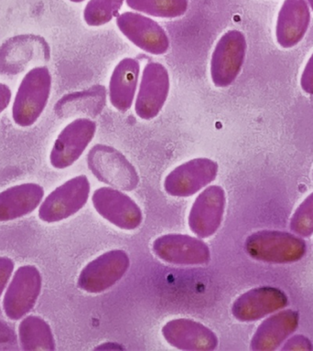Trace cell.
<instances>
[{"label": "cell", "mask_w": 313, "mask_h": 351, "mask_svg": "<svg viewBox=\"0 0 313 351\" xmlns=\"http://www.w3.org/2000/svg\"><path fill=\"white\" fill-rule=\"evenodd\" d=\"M225 193L220 186H206L196 197L189 215V226L197 237H211L224 219Z\"/></svg>", "instance_id": "cell-14"}, {"label": "cell", "mask_w": 313, "mask_h": 351, "mask_svg": "<svg viewBox=\"0 0 313 351\" xmlns=\"http://www.w3.org/2000/svg\"><path fill=\"white\" fill-rule=\"evenodd\" d=\"M12 97L10 88L7 84H0V114L10 106Z\"/></svg>", "instance_id": "cell-29"}, {"label": "cell", "mask_w": 313, "mask_h": 351, "mask_svg": "<svg viewBox=\"0 0 313 351\" xmlns=\"http://www.w3.org/2000/svg\"><path fill=\"white\" fill-rule=\"evenodd\" d=\"M51 74L40 66L27 71L16 90L12 106V118L16 125H34L48 104L51 92Z\"/></svg>", "instance_id": "cell-1"}, {"label": "cell", "mask_w": 313, "mask_h": 351, "mask_svg": "<svg viewBox=\"0 0 313 351\" xmlns=\"http://www.w3.org/2000/svg\"><path fill=\"white\" fill-rule=\"evenodd\" d=\"M299 325V315L294 310H283L272 315L258 326L251 340V350H277L297 330Z\"/></svg>", "instance_id": "cell-18"}, {"label": "cell", "mask_w": 313, "mask_h": 351, "mask_svg": "<svg viewBox=\"0 0 313 351\" xmlns=\"http://www.w3.org/2000/svg\"><path fill=\"white\" fill-rule=\"evenodd\" d=\"M87 164L93 176L111 188L132 191L139 185V174L133 165L110 145H95L88 153Z\"/></svg>", "instance_id": "cell-3"}, {"label": "cell", "mask_w": 313, "mask_h": 351, "mask_svg": "<svg viewBox=\"0 0 313 351\" xmlns=\"http://www.w3.org/2000/svg\"><path fill=\"white\" fill-rule=\"evenodd\" d=\"M153 251L159 259L177 265H206L211 258L205 241L185 234L161 236L154 241Z\"/></svg>", "instance_id": "cell-13"}, {"label": "cell", "mask_w": 313, "mask_h": 351, "mask_svg": "<svg viewBox=\"0 0 313 351\" xmlns=\"http://www.w3.org/2000/svg\"><path fill=\"white\" fill-rule=\"evenodd\" d=\"M246 36L237 29H231L220 38L211 59V78L218 88L230 86L237 78L246 60Z\"/></svg>", "instance_id": "cell-4"}, {"label": "cell", "mask_w": 313, "mask_h": 351, "mask_svg": "<svg viewBox=\"0 0 313 351\" xmlns=\"http://www.w3.org/2000/svg\"><path fill=\"white\" fill-rule=\"evenodd\" d=\"M43 287L40 271L34 265H23L15 271L5 290L3 309L11 320L26 317L35 306Z\"/></svg>", "instance_id": "cell-6"}, {"label": "cell", "mask_w": 313, "mask_h": 351, "mask_svg": "<svg viewBox=\"0 0 313 351\" xmlns=\"http://www.w3.org/2000/svg\"><path fill=\"white\" fill-rule=\"evenodd\" d=\"M140 64L134 58H124L115 66L109 82V100L121 112L133 106L139 84Z\"/></svg>", "instance_id": "cell-19"}, {"label": "cell", "mask_w": 313, "mask_h": 351, "mask_svg": "<svg viewBox=\"0 0 313 351\" xmlns=\"http://www.w3.org/2000/svg\"><path fill=\"white\" fill-rule=\"evenodd\" d=\"M310 23V11L307 0H285L277 16V43L285 49L298 45L306 34Z\"/></svg>", "instance_id": "cell-17"}, {"label": "cell", "mask_w": 313, "mask_h": 351, "mask_svg": "<svg viewBox=\"0 0 313 351\" xmlns=\"http://www.w3.org/2000/svg\"><path fill=\"white\" fill-rule=\"evenodd\" d=\"M129 265L128 254L123 250L104 252L82 269L78 278V287L90 293L104 292L122 279Z\"/></svg>", "instance_id": "cell-9"}, {"label": "cell", "mask_w": 313, "mask_h": 351, "mask_svg": "<svg viewBox=\"0 0 313 351\" xmlns=\"http://www.w3.org/2000/svg\"><path fill=\"white\" fill-rule=\"evenodd\" d=\"M169 71L159 62H150L143 70L135 112L142 120H152L161 112L169 96Z\"/></svg>", "instance_id": "cell-8"}, {"label": "cell", "mask_w": 313, "mask_h": 351, "mask_svg": "<svg viewBox=\"0 0 313 351\" xmlns=\"http://www.w3.org/2000/svg\"><path fill=\"white\" fill-rule=\"evenodd\" d=\"M282 350H313L312 342L303 335H296L292 337H288L287 341L284 342Z\"/></svg>", "instance_id": "cell-25"}, {"label": "cell", "mask_w": 313, "mask_h": 351, "mask_svg": "<svg viewBox=\"0 0 313 351\" xmlns=\"http://www.w3.org/2000/svg\"><path fill=\"white\" fill-rule=\"evenodd\" d=\"M19 339L21 350H55V340L51 326L43 318L36 315L24 317L19 326Z\"/></svg>", "instance_id": "cell-21"}, {"label": "cell", "mask_w": 313, "mask_h": 351, "mask_svg": "<svg viewBox=\"0 0 313 351\" xmlns=\"http://www.w3.org/2000/svg\"><path fill=\"white\" fill-rule=\"evenodd\" d=\"M291 232L301 237L313 234V192L299 206L290 219Z\"/></svg>", "instance_id": "cell-24"}, {"label": "cell", "mask_w": 313, "mask_h": 351, "mask_svg": "<svg viewBox=\"0 0 313 351\" xmlns=\"http://www.w3.org/2000/svg\"><path fill=\"white\" fill-rule=\"evenodd\" d=\"M125 350L122 346L117 344V343H103L99 347L95 348V350Z\"/></svg>", "instance_id": "cell-30"}, {"label": "cell", "mask_w": 313, "mask_h": 351, "mask_svg": "<svg viewBox=\"0 0 313 351\" xmlns=\"http://www.w3.org/2000/svg\"><path fill=\"white\" fill-rule=\"evenodd\" d=\"M96 123L90 118H77L60 131L49 155L54 169H65L76 163L96 133Z\"/></svg>", "instance_id": "cell-7"}, {"label": "cell", "mask_w": 313, "mask_h": 351, "mask_svg": "<svg viewBox=\"0 0 313 351\" xmlns=\"http://www.w3.org/2000/svg\"><path fill=\"white\" fill-rule=\"evenodd\" d=\"M12 344H16L15 332L4 321L0 320V350L13 348Z\"/></svg>", "instance_id": "cell-27"}, {"label": "cell", "mask_w": 313, "mask_h": 351, "mask_svg": "<svg viewBox=\"0 0 313 351\" xmlns=\"http://www.w3.org/2000/svg\"><path fill=\"white\" fill-rule=\"evenodd\" d=\"M91 185L86 176L66 181L41 202L38 217L47 223L62 221L81 210L89 199Z\"/></svg>", "instance_id": "cell-5"}, {"label": "cell", "mask_w": 313, "mask_h": 351, "mask_svg": "<svg viewBox=\"0 0 313 351\" xmlns=\"http://www.w3.org/2000/svg\"><path fill=\"white\" fill-rule=\"evenodd\" d=\"M162 335L170 346L178 350L207 351L218 346L216 335L202 324L186 318L169 321Z\"/></svg>", "instance_id": "cell-16"}, {"label": "cell", "mask_w": 313, "mask_h": 351, "mask_svg": "<svg viewBox=\"0 0 313 351\" xmlns=\"http://www.w3.org/2000/svg\"><path fill=\"white\" fill-rule=\"evenodd\" d=\"M301 86L308 95H313V53L308 60L302 73Z\"/></svg>", "instance_id": "cell-28"}, {"label": "cell", "mask_w": 313, "mask_h": 351, "mask_svg": "<svg viewBox=\"0 0 313 351\" xmlns=\"http://www.w3.org/2000/svg\"><path fill=\"white\" fill-rule=\"evenodd\" d=\"M131 10L161 19L183 16L189 8V0H126Z\"/></svg>", "instance_id": "cell-22"}, {"label": "cell", "mask_w": 313, "mask_h": 351, "mask_svg": "<svg viewBox=\"0 0 313 351\" xmlns=\"http://www.w3.org/2000/svg\"><path fill=\"white\" fill-rule=\"evenodd\" d=\"M125 0H90L85 5L84 19L90 27L103 26L119 15Z\"/></svg>", "instance_id": "cell-23"}, {"label": "cell", "mask_w": 313, "mask_h": 351, "mask_svg": "<svg viewBox=\"0 0 313 351\" xmlns=\"http://www.w3.org/2000/svg\"><path fill=\"white\" fill-rule=\"evenodd\" d=\"M69 1H71L73 3H81V2H84V0H69Z\"/></svg>", "instance_id": "cell-32"}, {"label": "cell", "mask_w": 313, "mask_h": 351, "mask_svg": "<svg viewBox=\"0 0 313 351\" xmlns=\"http://www.w3.org/2000/svg\"><path fill=\"white\" fill-rule=\"evenodd\" d=\"M307 2L309 3V5L313 11V0H307Z\"/></svg>", "instance_id": "cell-31"}, {"label": "cell", "mask_w": 313, "mask_h": 351, "mask_svg": "<svg viewBox=\"0 0 313 351\" xmlns=\"http://www.w3.org/2000/svg\"><path fill=\"white\" fill-rule=\"evenodd\" d=\"M14 262L10 258L0 257V298L4 293L14 271Z\"/></svg>", "instance_id": "cell-26"}, {"label": "cell", "mask_w": 313, "mask_h": 351, "mask_svg": "<svg viewBox=\"0 0 313 351\" xmlns=\"http://www.w3.org/2000/svg\"><path fill=\"white\" fill-rule=\"evenodd\" d=\"M287 295L279 288H254L239 296L232 306V314L241 322H254L288 306Z\"/></svg>", "instance_id": "cell-15"}, {"label": "cell", "mask_w": 313, "mask_h": 351, "mask_svg": "<svg viewBox=\"0 0 313 351\" xmlns=\"http://www.w3.org/2000/svg\"><path fill=\"white\" fill-rule=\"evenodd\" d=\"M44 189L36 183H24L0 192V222L11 221L32 213L43 202Z\"/></svg>", "instance_id": "cell-20"}, {"label": "cell", "mask_w": 313, "mask_h": 351, "mask_svg": "<svg viewBox=\"0 0 313 351\" xmlns=\"http://www.w3.org/2000/svg\"><path fill=\"white\" fill-rule=\"evenodd\" d=\"M115 22L122 34L142 51L152 55H163L169 51V36L152 19L128 11L119 14Z\"/></svg>", "instance_id": "cell-10"}, {"label": "cell", "mask_w": 313, "mask_h": 351, "mask_svg": "<svg viewBox=\"0 0 313 351\" xmlns=\"http://www.w3.org/2000/svg\"><path fill=\"white\" fill-rule=\"evenodd\" d=\"M218 171V164L213 159H192L170 172L164 180L165 191L173 197L192 196L213 182Z\"/></svg>", "instance_id": "cell-11"}, {"label": "cell", "mask_w": 313, "mask_h": 351, "mask_svg": "<svg viewBox=\"0 0 313 351\" xmlns=\"http://www.w3.org/2000/svg\"><path fill=\"white\" fill-rule=\"evenodd\" d=\"M93 207L104 219L123 230H135L143 221L139 205L119 189L104 186L92 197Z\"/></svg>", "instance_id": "cell-12"}, {"label": "cell", "mask_w": 313, "mask_h": 351, "mask_svg": "<svg viewBox=\"0 0 313 351\" xmlns=\"http://www.w3.org/2000/svg\"><path fill=\"white\" fill-rule=\"evenodd\" d=\"M244 249L253 259L282 265L301 260L306 254L307 244L301 236L265 230L248 236Z\"/></svg>", "instance_id": "cell-2"}]
</instances>
